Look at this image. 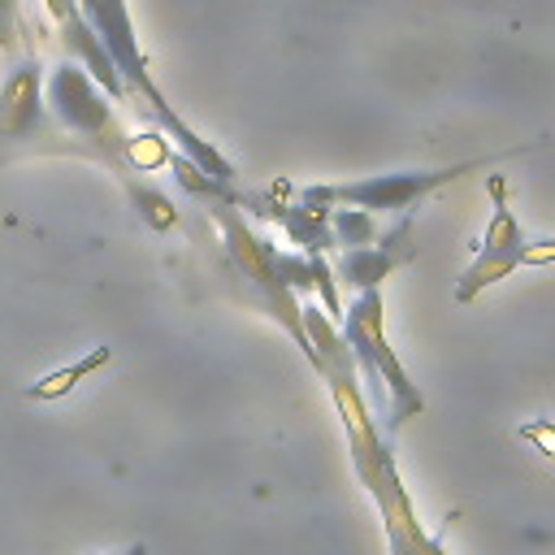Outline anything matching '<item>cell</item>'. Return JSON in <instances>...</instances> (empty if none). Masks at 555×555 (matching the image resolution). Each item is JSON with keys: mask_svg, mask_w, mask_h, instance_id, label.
<instances>
[{"mask_svg": "<svg viewBox=\"0 0 555 555\" xmlns=\"http://www.w3.org/2000/svg\"><path fill=\"white\" fill-rule=\"evenodd\" d=\"M330 234L343 247H364L377 238V221L364 208H330Z\"/></svg>", "mask_w": 555, "mask_h": 555, "instance_id": "12", "label": "cell"}, {"mask_svg": "<svg viewBox=\"0 0 555 555\" xmlns=\"http://www.w3.org/2000/svg\"><path fill=\"white\" fill-rule=\"evenodd\" d=\"M403 234H408V221H399V225H395V234H390V238H382V243L343 247V251H338V260H334V278H338V282H347V286H356V291H377V286H382V278H390V269H395L399 260H408V251H399V247H395Z\"/></svg>", "mask_w": 555, "mask_h": 555, "instance_id": "8", "label": "cell"}, {"mask_svg": "<svg viewBox=\"0 0 555 555\" xmlns=\"http://www.w3.org/2000/svg\"><path fill=\"white\" fill-rule=\"evenodd\" d=\"M490 160H464L451 169H399V173H373V178H356V182H334V186H308L304 199L317 204H347V208H364V212H403L412 204H421L429 191L486 169Z\"/></svg>", "mask_w": 555, "mask_h": 555, "instance_id": "4", "label": "cell"}, {"mask_svg": "<svg viewBox=\"0 0 555 555\" xmlns=\"http://www.w3.org/2000/svg\"><path fill=\"white\" fill-rule=\"evenodd\" d=\"M126 195H130V204L143 212V221L147 225H156V230H169L173 221H178V212H173V204L156 191V186H147V182H139V178H126Z\"/></svg>", "mask_w": 555, "mask_h": 555, "instance_id": "13", "label": "cell"}, {"mask_svg": "<svg viewBox=\"0 0 555 555\" xmlns=\"http://www.w3.org/2000/svg\"><path fill=\"white\" fill-rule=\"evenodd\" d=\"M43 104H48V113L61 121V130L78 139V152H82V156L113 165L121 182L134 178L130 139H126V130H121L113 104L100 95L95 78H91L82 65H74V61L56 65V69L48 74V82H43Z\"/></svg>", "mask_w": 555, "mask_h": 555, "instance_id": "2", "label": "cell"}, {"mask_svg": "<svg viewBox=\"0 0 555 555\" xmlns=\"http://www.w3.org/2000/svg\"><path fill=\"white\" fill-rule=\"evenodd\" d=\"M52 139L65 134L43 104V74L35 61H17L0 87V165H13L26 152H61Z\"/></svg>", "mask_w": 555, "mask_h": 555, "instance_id": "5", "label": "cell"}, {"mask_svg": "<svg viewBox=\"0 0 555 555\" xmlns=\"http://www.w3.org/2000/svg\"><path fill=\"white\" fill-rule=\"evenodd\" d=\"M212 217H217L221 230H225V251H230L234 269H238L243 282H247V299L260 304L269 317H278V321L295 334L299 351L312 360V347H308V334H304V321H299V299H295V291L278 278L273 243H264L260 234H251L247 221H243L225 199H212ZM312 364H317V360H312Z\"/></svg>", "mask_w": 555, "mask_h": 555, "instance_id": "3", "label": "cell"}, {"mask_svg": "<svg viewBox=\"0 0 555 555\" xmlns=\"http://www.w3.org/2000/svg\"><path fill=\"white\" fill-rule=\"evenodd\" d=\"M282 230L291 234V243H299L304 251H330L334 247V234H330V204H317V199H299V204H278L269 208Z\"/></svg>", "mask_w": 555, "mask_h": 555, "instance_id": "10", "label": "cell"}, {"mask_svg": "<svg viewBox=\"0 0 555 555\" xmlns=\"http://www.w3.org/2000/svg\"><path fill=\"white\" fill-rule=\"evenodd\" d=\"M108 356H113L108 347H95L91 356L74 360L69 369H61V373H48V377H39V382H35V386H30L26 395H30V399H56V395H69V390H74V386H78V382H82L87 373H95L100 364H108Z\"/></svg>", "mask_w": 555, "mask_h": 555, "instance_id": "11", "label": "cell"}, {"mask_svg": "<svg viewBox=\"0 0 555 555\" xmlns=\"http://www.w3.org/2000/svg\"><path fill=\"white\" fill-rule=\"evenodd\" d=\"M13 35H17V0H0V48L13 52Z\"/></svg>", "mask_w": 555, "mask_h": 555, "instance_id": "14", "label": "cell"}, {"mask_svg": "<svg viewBox=\"0 0 555 555\" xmlns=\"http://www.w3.org/2000/svg\"><path fill=\"white\" fill-rule=\"evenodd\" d=\"M121 555H147V551H143V546H130V551H121Z\"/></svg>", "mask_w": 555, "mask_h": 555, "instance_id": "15", "label": "cell"}, {"mask_svg": "<svg viewBox=\"0 0 555 555\" xmlns=\"http://www.w3.org/2000/svg\"><path fill=\"white\" fill-rule=\"evenodd\" d=\"M78 9H82V17H87V26L95 30V39L104 43V52H108L117 78L126 82V91H139V95L147 100V108L160 117V126L178 139L182 156H186L191 165H199L208 178L230 182V178H234V165H230L208 139H199V134L165 104L160 87L152 82L147 61H143V52H139V39H134V26H130V13H126V0H78Z\"/></svg>", "mask_w": 555, "mask_h": 555, "instance_id": "1", "label": "cell"}, {"mask_svg": "<svg viewBox=\"0 0 555 555\" xmlns=\"http://www.w3.org/2000/svg\"><path fill=\"white\" fill-rule=\"evenodd\" d=\"M343 343H351V351L373 369V377L386 382L390 390V425H403L408 416H416L425 408L416 382L403 373V364L395 360L386 330H382V291H360V299L343 312Z\"/></svg>", "mask_w": 555, "mask_h": 555, "instance_id": "6", "label": "cell"}, {"mask_svg": "<svg viewBox=\"0 0 555 555\" xmlns=\"http://www.w3.org/2000/svg\"><path fill=\"white\" fill-rule=\"evenodd\" d=\"M490 191H494V221L486 225L481 251H477V260L468 264V273L460 278L455 299H473L481 286H494L499 278H507L512 269H520L525 234H520V225H516L512 208L503 204V182H499V178H490Z\"/></svg>", "mask_w": 555, "mask_h": 555, "instance_id": "7", "label": "cell"}, {"mask_svg": "<svg viewBox=\"0 0 555 555\" xmlns=\"http://www.w3.org/2000/svg\"><path fill=\"white\" fill-rule=\"evenodd\" d=\"M273 264H278V278L291 291H317L330 321L334 325L343 321V304H338V291H334V269L325 264L321 251H282V247H273Z\"/></svg>", "mask_w": 555, "mask_h": 555, "instance_id": "9", "label": "cell"}]
</instances>
